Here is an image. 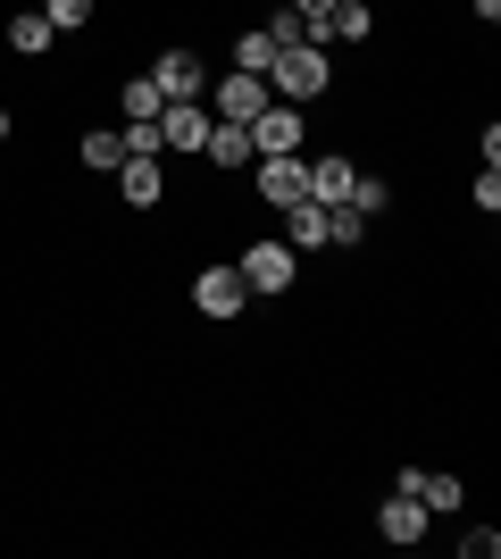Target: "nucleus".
<instances>
[{
	"instance_id": "24",
	"label": "nucleus",
	"mask_w": 501,
	"mask_h": 559,
	"mask_svg": "<svg viewBox=\"0 0 501 559\" xmlns=\"http://www.w3.org/2000/svg\"><path fill=\"white\" fill-rule=\"evenodd\" d=\"M285 9H301V17H318V9H334V0H285Z\"/></svg>"
},
{
	"instance_id": "9",
	"label": "nucleus",
	"mask_w": 501,
	"mask_h": 559,
	"mask_svg": "<svg viewBox=\"0 0 501 559\" xmlns=\"http://www.w3.org/2000/svg\"><path fill=\"white\" fill-rule=\"evenodd\" d=\"M267 100H276V93H267V75L226 68V75H217V109H210V117H226V126H251V117H260Z\"/></svg>"
},
{
	"instance_id": "19",
	"label": "nucleus",
	"mask_w": 501,
	"mask_h": 559,
	"mask_svg": "<svg viewBox=\"0 0 501 559\" xmlns=\"http://www.w3.org/2000/svg\"><path fill=\"white\" fill-rule=\"evenodd\" d=\"M343 210H359L368 226H377V217L393 210V185H384V176H351V201H343Z\"/></svg>"
},
{
	"instance_id": "8",
	"label": "nucleus",
	"mask_w": 501,
	"mask_h": 559,
	"mask_svg": "<svg viewBox=\"0 0 501 559\" xmlns=\"http://www.w3.org/2000/svg\"><path fill=\"white\" fill-rule=\"evenodd\" d=\"M393 485H402V492H418V501H427V518H452V510H468V485H460L452 467H402Z\"/></svg>"
},
{
	"instance_id": "1",
	"label": "nucleus",
	"mask_w": 501,
	"mask_h": 559,
	"mask_svg": "<svg viewBox=\"0 0 501 559\" xmlns=\"http://www.w3.org/2000/svg\"><path fill=\"white\" fill-rule=\"evenodd\" d=\"M326 84H334V68H326V50H318V43L276 50V68H267V93H276V100H318Z\"/></svg>"
},
{
	"instance_id": "21",
	"label": "nucleus",
	"mask_w": 501,
	"mask_h": 559,
	"mask_svg": "<svg viewBox=\"0 0 501 559\" xmlns=\"http://www.w3.org/2000/svg\"><path fill=\"white\" fill-rule=\"evenodd\" d=\"M43 17L59 25V34H75V25H93V0H43Z\"/></svg>"
},
{
	"instance_id": "13",
	"label": "nucleus",
	"mask_w": 501,
	"mask_h": 559,
	"mask_svg": "<svg viewBox=\"0 0 501 559\" xmlns=\"http://www.w3.org/2000/svg\"><path fill=\"white\" fill-rule=\"evenodd\" d=\"M351 176H359V167L343 159V151H318V159H310V201L343 210V201H351Z\"/></svg>"
},
{
	"instance_id": "12",
	"label": "nucleus",
	"mask_w": 501,
	"mask_h": 559,
	"mask_svg": "<svg viewBox=\"0 0 501 559\" xmlns=\"http://www.w3.org/2000/svg\"><path fill=\"white\" fill-rule=\"evenodd\" d=\"M377 535L384 543H418V535H427V501L393 485V492H384V510H377Z\"/></svg>"
},
{
	"instance_id": "18",
	"label": "nucleus",
	"mask_w": 501,
	"mask_h": 559,
	"mask_svg": "<svg viewBox=\"0 0 501 559\" xmlns=\"http://www.w3.org/2000/svg\"><path fill=\"white\" fill-rule=\"evenodd\" d=\"M84 167L118 176V167H126V126H100V134H84Z\"/></svg>"
},
{
	"instance_id": "26",
	"label": "nucleus",
	"mask_w": 501,
	"mask_h": 559,
	"mask_svg": "<svg viewBox=\"0 0 501 559\" xmlns=\"http://www.w3.org/2000/svg\"><path fill=\"white\" fill-rule=\"evenodd\" d=\"M9 134H17V117H9V109H0V142H9Z\"/></svg>"
},
{
	"instance_id": "17",
	"label": "nucleus",
	"mask_w": 501,
	"mask_h": 559,
	"mask_svg": "<svg viewBox=\"0 0 501 559\" xmlns=\"http://www.w3.org/2000/svg\"><path fill=\"white\" fill-rule=\"evenodd\" d=\"M159 109H167V100H159V84H151V75H126V84H118V117H126V126H151Z\"/></svg>"
},
{
	"instance_id": "3",
	"label": "nucleus",
	"mask_w": 501,
	"mask_h": 559,
	"mask_svg": "<svg viewBox=\"0 0 501 559\" xmlns=\"http://www.w3.org/2000/svg\"><path fill=\"white\" fill-rule=\"evenodd\" d=\"M151 134H159V151L201 159V142H210V100H167V109L151 117Z\"/></svg>"
},
{
	"instance_id": "11",
	"label": "nucleus",
	"mask_w": 501,
	"mask_h": 559,
	"mask_svg": "<svg viewBox=\"0 0 501 559\" xmlns=\"http://www.w3.org/2000/svg\"><path fill=\"white\" fill-rule=\"evenodd\" d=\"M201 159H210L217 176H242V167L260 159V151H251V126H226V117H210V142H201Z\"/></svg>"
},
{
	"instance_id": "5",
	"label": "nucleus",
	"mask_w": 501,
	"mask_h": 559,
	"mask_svg": "<svg viewBox=\"0 0 501 559\" xmlns=\"http://www.w3.org/2000/svg\"><path fill=\"white\" fill-rule=\"evenodd\" d=\"M151 84H159V100H210V59L201 50H159Z\"/></svg>"
},
{
	"instance_id": "22",
	"label": "nucleus",
	"mask_w": 501,
	"mask_h": 559,
	"mask_svg": "<svg viewBox=\"0 0 501 559\" xmlns=\"http://www.w3.org/2000/svg\"><path fill=\"white\" fill-rule=\"evenodd\" d=\"M460 559H501V535L493 526H468V535H460Z\"/></svg>"
},
{
	"instance_id": "2",
	"label": "nucleus",
	"mask_w": 501,
	"mask_h": 559,
	"mask_svg": "<svg viewBox=\"0 0 501 559\" xmlns=\"http://www.w3.org/2000/svg\"><path fill=\"white\" fill-rule=\"evenodd\" d=\"M251 192H260L267 210L310 201V159H301V151H285V159H251Z\"/></svg>"
},
{
	"instance_id": "7",
	"label": "nucleus",
	"mask_w": 501,
	"mask_h": 559,
	"mask_svg": "<svg viewBox=\"0 0 501 559\" xmlns=\"http://www.w3.org/2000/svg\"><path fill=\"white\" fill-rule=\"evenodd\" d=\"M242 301H251V284H242L235 267H201V276H192V309H201V318H217V326H226V318H242Z\"/></svg>"
},
{
	"instance_id": "25",
	"label": "nucleus",
	"mask_w": 501,
	"mask_h": 559,
	"mask_svg": "<svg viewBox=\"0 0 501 559\" xmlns=\"http://www.w3.org/2000/svg\"><path fill=\"white\" fill-rule=\"evenodd\" d=\"M477 17H485V25H493V17H501V0H477Z\"/></svg>"
},
{
	"instance_id": "10",
	"label": "nucleus",
	"mask_w": 501,
	"mask_h": 559,
	"mask_svg": "<svg viewBox=\"0 0 501 559\" xmlns=\"http://www.w3.org/2000/svg\"><path fill=\"white\" fill-rule=\"evenodd\" d=\"M368 34H377V9H368V0H334V9H318L310 17V43L326 50V43H368Z\"/></svg>"
},
{
	"instance_id": "4",
	"label": "nucleus",
	"mask_w": 501,
	"mask_h": 559,
	"mask_svg": "<svg viewBox=\"0 0 501 559\" xmlns=\"http://www.w3.org/2000/svg\"><path fill=\"white\" fill-rule=\"evenodd\" d=\"M301 142H310L301 100H267V109L251 117V151H260V159H285V151H301Z\"/></svg>"
},
{
	"instance_id": "15",
	"label": "nucleus",
	"mask_w": 501,
	"mask_h": 559,
	"mask_svg": "<svg viewBox=\"0 0 501 559\" xmlns=\"http://www.w3.org/2000/svg\"><path fill=\"white\" fill-rule=\"evenodd\" d=\"M50 43H59V25H50L43 9H17V17H9V50H17V59H43Z\"/></svg>"
},
{
	"instance_id": "20",
	"label": "nucleus",
	"mask_w": 501,
	"mask_h": 559,
	"mask_svg": "<svg viewBox=\"0 0 501 559\" xmlns=\"http://www.w3.org/2000/svg\"><path fill=\"white\" fill-rule=\"evenodd\" d=\"M235 68H242V75H267V68H276V43H267V25L235 43Z\"/></svg>"
},
{
	"instance_id": "16",
	"label": "nucleus",
	"mask_w": 501,
	"mask_h": 559,
	"mask_svg": "<svg viewBox=\"0 0 501 559\" xmlns=\"http://www.w3.org/2000/svg\"><path fill=\"white\" fill-rule=\"evenodd\" d=\"M285 242L293 251H326V201H293L285 210Z\"/></svg>"
},
{
	"instance_id": "14",
	"label": "nucleus",
	"mask_w": 501,
	"mask_h": 559,
	"mask_svg": "<svg viewBox=\"0 0 501 559\" xmlns=\"http://www.w3.org/2000/svg\"><path fill=\"white\" fill-rule=\"evenodd\" d=\"M118 192H126V201H134V210H159V201H167L159 151H151V159H126V167H118Z\"/></svg>"
},
{
	"instance_id": "23",
	"label": "nucleus",
	"mask_w": 501,
	"mask_h": 559,
	"mask_svg": "<svg viewBox=\"0 0 501 559\" xmlns=\"http://www.w3.org/2000/svg\"><path fill=\"white\" fill-rule=\"evenodd\" d=\"M477 210H485V217L501 210V167H477Z\"/></svg>"
},
{
	"instance_id": "6",
	"label": "nucleus",
	"mask_w": 501,
	"mask_h": 559,
	"mask_svg": "<svg viewBox=\"0 0 501 559\" xmlns=\"http://www.w3.org/2000/svg\"><path fill=\"white\" fill-rule=\"evenodd\" d=\"M293 267H301V251H293V242H251V251L235 259V276L251 284V293H285Z\"/></svg>"
}]
</instances>
